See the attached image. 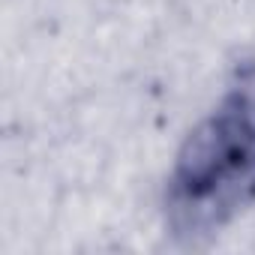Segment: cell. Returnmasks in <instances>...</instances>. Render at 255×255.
<instances>
[{"mask_svg":"<svg viewBox=\"0 0 255 255\" xmlns=\"http://www.w3.org/2000/svg\"><path fill=\"white\" fill-rule=\"evenodd\" d=\"M255 201V63L237 66L222 99L177 150L165 189V219L198 240Z\"/></svg>","mask_w":255,"mask_h":255,"instance_id":"obj_1","label":"cell"}]
</instances>
